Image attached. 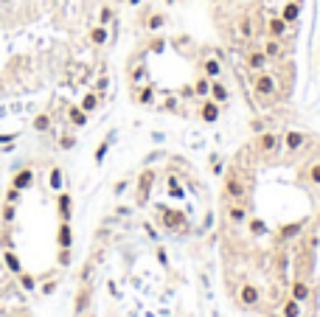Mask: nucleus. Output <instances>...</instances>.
Returning a JSON list of instances; mask_svg holds the SVG:
<instances>
[{"instance_id":"22","label":"nucleus","mask_w":320,"mask_h":317,"mask_svg":"<svg viewBox=\"0 0 320 317\" xmlns=\"http://www.w3.org/2000/svg\"><path fill=\"white\" fill-rule=\"evenodd\" d=\"M79 107H82L85 112H93V110L98 107V93H85V98H82Z\"/></svg>"},{"instance_id":"10","label":"nucleus","mask_w":320,"mask_h":317,"mask_svg":"<svg viewBox=\"0 0 320 317\" xmlns=\"http://www.w3.org/2000/svg\"><path fill=\"white\" fill-rule=\"evenodd\" d=\"M87 303H90V286H79V292H76V301H73L76 317H82V314L87 312Z\"/></svg>"},{"instance_id":"24","label":"nucleus","mask_w":320,"mask_h":317,"mask_svg":"<svg viewBox=\"0 0 320 317\" xmlns=\"http://www.w3.org/2000/svg\"><path fill=\"white\" fill-rule=\"evenodd\" d=\"M34 129H37V132H48V129H51V115L39 112V115L34 118Z\"/></svg>"},{"instance_id":"27","label":"nucleus","mask_w":320,"mask_h":317,"mask_svg":"<svg viewBox=\"0 0 320 317\" xmlns=\"http://www.w3.org/2000/svg\"><path fill=\"white\" fill-rule=\"evenodd\" d=\"M309 180L315 183V185H320V160H317V163H312V169H309Z\"/></svg>"},{"instance_id":"20","label":"nucleus","mask_w":320,"mask_h":317,"mask_svg":"<svg viewBox=\"0 0 320 317\" xmlns=\"http://www.w3.org/2000/svg\"><path fill=\"white\" fill-rule=\"evenodd\" d=\"M304 141H306V137L301 132H287V149H289V152H298V149L304 146Z\"/></svg>"},{"instance_id":"21","label":"nucleus","mask_w":320,"mask_h":317,"mask_svg":"<svg viewBox=\"0 0 320 317\" xmlns=\"http://www.w3.org/2000/svg\"><path fill=\"white\" fill-rule=\"evenodd\" d=\"M17 278H20V286H23L26 292H34V289H37V278H34L31 272H26V270H23L20 275H17Z\"/></svg>"},{"instance_id":"29","label":"nucleus","mask_w":320,"mask_h":317,"mask_svg":"<svg viewBox=\"0 0 320 317\" xmlns=\"http://www.w3.org/2000/svg\"><path fill=\"white\" fill-rule=\"evenodd\" d=\"M17 317H31V314H28L26 309H20V312H17Z\"/></svg>"},{"instance_id":"7","label":"nucleus","mask_w":320,"mask_h":317,"mask_svg":"<svg viewBox=\"0 0 320 317\" xmlns=\"http://www.w3.org/2000/svg\"><path fill=\"white\" fill-rule=\"evenodd\" d=\"M258 298H262L258 286H253V284L239 286V301H242V306H256V303H258Z\"/></svg>"},{"instance_id":"9","label":"nucleus","mask_w":320,"mask_h":317,"mask_svg":"<svg viewBox=\"0 0 320 317\" xmlns=\"http://www.w3.org/2000/svg\"><path fill=\"white\" fill-rule=\"evenodd\" d=\"M152 183H155V171H144V174H141V180H138V202L149 200Z\"/></svg>"},{"instance_id":"13","label":"nucleus","mask_w":320,"mask_h":317,"mask_svg":"<svg viewBox=\"0 0 320 317\" xmlns=\"http://www.w3.org/2000/svg\"><path fill=\"white\" fill-rule=\"evenodd\" d=\"M56 244H59V247H70V244H73L70 222H59V227H56Z\"/></svg>"},{"instance_id":"11","label":"nucleus","mask_w":320,"mask_h":317,"mask_svg":"<svg viewBox=\"0 0 320 317\" xmlns=\"http://www.w3.org/2000/svg\"><path fill=\"white\" fill-rule=\"evenodd\" d=\"M163 227H169V230H183V222H186V216L177 211H163Z\"/></svg>"},{"instance_id":"1","label":"nucleus","mask_w":320,"mask_h":317,"mask_svg":"<svg viewBox=\"0 0 320 317\" xmlns=\"http://www.w3.org/2000/svg\"><path fill=\"white\" fill-rule=\"evenodd\" d=\"M253 93H256V98L262 101V104H270L278 95V76L270 73V70H258V73L253 76Z\"/></svg>"},{"instance_id":"19","label":"nucleus","mask_w":320,"mask_h":317,"mask_svg":"<svg viewBox=\"0 0 320 317\" xmlns=\"http://www.w3.org/2000/svg\"><path fill=\"white\" fill-rule=\"evenodd\" d=\"M0 216H3V225H11L17 219V205L14 202H3V211H0Z\"/></svg>"},{"instance_id":"2","label":"nucleus","mask_w":320,"mask_h":317,"mask_svg":"<svg viewBox=\"0 0 320 317\" xmlns=\"http://www.w3.org/2000/svg\"><path fill=\"white\" fill-rule=\"evenodd\" d=\"M245 65L253 70V73H258V70L270 68V59H267V53L262 51V48L250 45V48H247V53H245Z\"/></svg>"},{"instance_id":"15","label":"nucleus","mask_w":320,"mask_h":317,"mask_svg":"<svg viewBox=\"0 0 320 317\" xmlns=\"http://www.w3.org/2000/svg\"><path fill=\"white\" fill-rule=\"evenodd\" d=\"M228 95L230 93H228V87H225L222 82H216V79L211 82V98L216 101V104H225V101H228Z\"/></svg>"},{"instance_id":"5","label":"nucleus","mask_w":320,"mask_h":317,"mask_svg":"<svg viewBox=\"0 0 320 317\" xmlns=\"http://www.w3.org/2000/svg\"><path fill=\"white\" fill-rule=\"evenodd\" d=\"M256 146H258V152H278L281 149V137H278V132H262L258 135V141H256Z\"/></svg>"},{"instance_id":"23","label":"nucleus","mask_w":320,"mask_h":317,"mask_svg":"<svg viewBox=\"0 0 320 317\" xmlns=\"http://www.w3.org/2000/svg\"><path fill=\"white\" fill-rule=\"evenodd\" d=\"M48 185L53 191H62V169H56V166H53V169L48 171Z\"/></svg>"},{"instance_id":"16","label":"nucleus","mask_w":320,"mask_h":317,"mask_svg":"<svg viewBox=\"0 0 320 317\" xmlns=\"http://www.w3.org/2000/svg\"><path fill=\"white\" fill-rule=\"evenodd\" d=\"M292 298H295V301H301V303H306V301H309V284L298 278L292 284Z\"/></svg>"},{"instance_id":"18","label":"nucleus","mask_w":320,"mask_h":317,"mask_svg":"<svg viewBox=\"0 0 320 317\" xmlns=\"http://www.w3.org/2000/svg\"><path fill=\"white\" fill-rule=\"evenodd\" d=\"M3 261H6V267H9V270L14 272V275L23 272V264H20V259H17L14 250H6V253H3Z\"/></svg>"},{"instance_id":"26","label":"nucleus","mask_w":320,"mask_h":317,"mask_svg":"<svg viewBox=\"0 0 320 317\" xmlns=\"http://www.w3.org/2000/svg\"><path fill=\"white\" fill-rule=\"evenodd\" d=\"M250 233L253 236H262V233H267V225L262 219H250Z\"/></svg>"},{"instance_id":"12","label":"nucleus","mask_w":320,"mask_h":317,"mask_svg":"<svg viewBox=\"0 0 320 317\" xmlns=\"http://www.w3.org/2000/svg\"><path fill=\"white\" fill-rule=\"evenodd\" d=\"M219 107H222V104H216L213 98H208V101L203 104V110H199V118H203V121H208V124H213V121L219 118V112H222Z\"/></svg>"},{"instance_id":"14","label":"nucleus","mask_w":320,"mask_h":317,"mask_svg":"<svg viewBox=\"0 0 320 317\" xmlns=\"http://www.w3.org/2000/svg\"><path fill=\"white\" fill-rule=\"evenodd\" d=\"M203 73L208 76L211 82L219 79V76H222V65H219V59H205V62H203Z\"/></svg>"},{"instance_id":"4","label":"nucleus","mask_w":320,"mask_h":317,"mask_svg":"<svg viewBox=\"0 0 320 317\" xmlns=\"http://www.w3.org/2000/svg\"><path fill=\"white\" fill-rule=\"evenodd\" d=\"M34 180H37V177H34L31 166H23V169H17L14 174H11V185H14V188H20V191H28L34 185Z\"/></svg>"},{"instance_id":"3","label":"nucleus","mask_w":320,"mask_h":317,"mask_svg":"<svg viewBox=\"0 0 320 317\" xmlns=\"http://www.w3.org/2000/svg\"><path fill=\"white\" fill-rule=\"evenodd\" d=\"M225 194H228L230 200H245L247 196V188H245V183H242V177L236 174V171H230V174L225 177Z\"/></svg>"},{"instance_id":"28","label":"nucleus","mask_w":320,"mask_h":317,"mask_svg":"<svg viewBox=\"0 0 320 317\" xmlns=\"http://www.w3.org/2000/svg\"><path fill=\"white\" fill-rule=\"evenodd\" d=\"M56 292V281H45L43 284V295H53Z\"/></svg>"},{"instance_id":"25","label":"nucleus","mask_w":320,"mask_h":317,"mask_svg":"<svg viewBox=\"0 0 320 317\" xmlns=\"http://www.w3.org/2000/svg\"><path fill=\"white\" fill-rule=\"evenodd\" d=\"M56 264H59V267H68V264H70V247H59Z\"/></svg>"},{"instance_id":"8","label":"nucleus","mask_w":320,"mask_h":317,"mask_svg":"<svg viewBox=\"0 0 320 317\" xmlns=\"http://www.w3.org/2000/svg\"><path fill=\"white\" fill-rule=\"evenodd\" d=\"M228 219H230L233 225L247 222V208L242 205V200H230V205H228Z\"/></svg>"},{"instance_id":"6","label":"nucleus","mask_w":320,"mask_h":317,"mask_svg":"<svg viewBox=\"0 0 320 317\" xmlns=\"http://www.w3.org/2000/svg\"><path fill=\"white\" fill-rule=\"evenodd\" d=\"M70 211H73V200H70V194H68V191H59V196H56L59 222H70Z\"/></svg>"},{"instance_id":"17","label":"nucleus","mask_w":320,"mask_h":317,"mask_svg":"<svg viewBox=\"0 0 320 317\" xmlns=\"http://www.w3.org/2000/svg\"><path fill=\"white\" fill-rule=\"evenodd\" d=\"M281 317H301V301H295V298L284 301V306H281Z\"/></svg>"}]
</instances>
